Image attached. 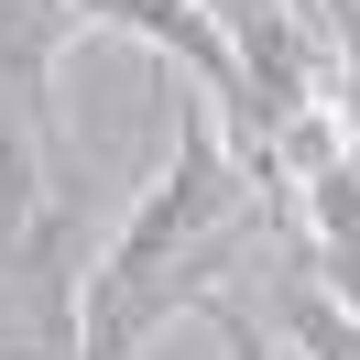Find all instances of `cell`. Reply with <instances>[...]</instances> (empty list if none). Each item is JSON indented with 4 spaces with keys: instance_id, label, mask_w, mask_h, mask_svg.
<instances>
[{
    "instance_id": "obj_4",
    "label": "cell",
    "mask_w": 360,
    "mask_h": 360,
    "mask_svg": "<svg viewBox=\"0 0 360 360\" xmlns=\"http://www.w3.org/2000/svg\"><path fill=\"white\" fill-rule=\"evenodd\" d=\"M284 338H295L306 360H360V316L338 306L316 273H295V284H284Z\"/></svg>"
},
{
    "instance_id": "obj_1",
    "label": "cell",
    "mask_w": 360,
    "mask_h": 360,
    "mask_svg": "<svg viewBox=\"0 0 360 360\" xmlns=\"http://www.w3.org/2000/svg\"><path fill=\"white\" fill-rule=\"evenodd\" d=\"M284 240L338 306L360 316V142L328 120H295L284 131Z\"/></svg>"
},
{
    "instance_id": "obj_3",
    "label": "cell",
    "mask_w": 360,
    "mask_h": 360,
    "mask_svg": "<svg viewBox=\"0 0 360 360\" xmlns=\"http://www.w3.org/2000/svg\"><path fill=\"white\" fill-rule=\"evenodd\" d=\"M66 33H77L66 0H0V98H11V120H22L44 175H66V120H55V55H66Z\"/></svg>"
},
{
    "instance_id": "obj_2",
    "label": "cell",
    "mask_w": 360,
    "mask_h": 360,
    "mask_svg": "<svg viewBox=\"0 0 360 360\" xmlns=\"http://www.w3.org/2000/svg\"><path fill=\"white\" fill-rule=\"evenodd\" d=\"M66 11H77V22H120V33H142V44H153L164 66H175L186 88L207 98V110H229V131H240V164H251V175L273 186V197H284V164H273V153H262V131H251V88H240V55H229V33L207 22L197 0H66ZM273 197H262V207H273Z\"/></svg>"
}]
</instances>
